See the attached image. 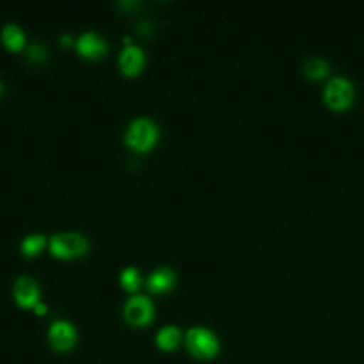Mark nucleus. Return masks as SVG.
Segmentation results:
<instances>
[{
    "label": "nucleus",
    "mask_w": 364,
    "mask_h": 364,
    "mask_svg": "<svg viewBox=\"0 0 364 364\" xmlns=\"http://www.w3.org/2000/svg\"><path fill=\"white\" fill-rule=\"evenodd\" d=\"M176 283V274L169 267H158L146 279V287L154 294L169 291Z\"/></svg>",
    "instance_id": "10"
},
{
    "label": "nucleus",
    "mask_w": 364,
    "mask_h": 364,
    "mask_svg": "<svg viewBox=\"0 0 364 364\" xmlns=\"http://www.w3.org/2000/svg\"><path fill=\"white\" fill-rule=\"evenodd\" d=\"M328 64L323 57H310L303 64V73L310 78H321L327 74Z\"/></svg>",
    "instance_id": "15"
},
{
    "label": "nucleus",
    "mask_w": 364,
    "mask_h": 364,
    "mask_svg": "<svg viewBox=\"0 0 364 364\" xmlns=\"http://www.w3.org/2000/svg\"><path fill=\"white\" fill-rule=\"evenodd\" d=\"M354 95V88L347 77L336 75L324 87V100L334 109L347 107Z\"/></svg>",
    "instance_id": "5"
},
{
    "label": "nucleus",
    "mask_w": 364,
    "mask_h": 364,
    "mask_svg": "<svg viewBox=\"0 0 364 364\" xmlns=\"http://www.w3.org/2000/svg\"><path fill=\"white\" fill-rule=\"evenodd\" d=\"M119 284L124 290L129 293H135L142 284V276L139 270L134 266L125 267L119 274Z\"/></svg>",
    "instance_id": "14"
},
{
    "label": "nucleus",
    "mask_w": 364,
    "mask_h": 364,
    "mask_svg": "<svg viewBox=\"0 0 364 364\" xmlns=\"http://www.w3.org/2000/svg\"><path fill=\"white\" fill-rule=\"evenodd\" d=\"M47 245V239L41 233H33L26 236L20 243V250L27 257H34L40 255Z\"/></svg>",
    "instance_id": "13"
},
{
    "label": "nucleus",
    "mask_w": 364,
    "mask_h": 364,
    "mask_svg": "<svg viewBox=\"0 0 364 364\" xmlns=\"http://www.w3.org/2000/svg\"><path fill=\"white\" fill-rule=\"evenodd\" d=\"M77 53L88 60H100L107 51V41L95 31H84L75 41Z\"/></svg>",
    "instance_id": "8"
},
{
    "label": "nucleus",
    "mask_w": 364,
    "mask_h": 364,
    "mask_svg": "<svg viewBox=\"0 0 364 364\" xmlns=\"http://www.w3.org/2000/svg\"><path fill=\"white\" fill-rule=\"evenodd\" d=\"M185 344L191 355L198 360H212L220 351V343L216 334L202 326L191 327L186 331Z\"/></svg>",
    "instance_id": "2"
},
{
    "label": "nucleus",
    "mask_w": 364,
    "mask_h": 364,
    "mask_svg": "<svg viewBox=\"0 0 364 364\" xmlns=\"http://www.w3.org/2000/svg\"><path fill=\"white\" fill-rule=\"evenodd\" d=\"M1 43L10 51H20L26 46L24 31L14 23H9L1 30Z\"/></svg>",
    "instance_id": "12"
},
{
    "label": "nucleus",
    "mask_w": 364,
    "mask_h": 364,
    "mask_svg": "<svg viewBox=\"0 0 364 364\" xmlns=\"http://www.w3.org/2000/svg\"><path fill=\"white\" fill-rule=\"evenodd\" d=\"M48 249L54 257L68 260L85 255L90 249V243L88 239L81 233L63 232L50 237Z\"/></svg>",
    "instance_id": "3"
},
{
    "label": "nucleus",
    "mask_w": 364,
    "mask_h": 364,
    "mask_svg": "<svg viewBox=\"0 0 364 364\" xmlns=\"http://www.w3.org/2000/svg\"><path fill=\"white\" fill-rule=\"evenodd\" d=\"M118 4L122 6V7H134V6H138L139 3L135 1V0H131V1H119Z\"/></svg>",
    "instance_id": "20"
},
{
    "label": "nucleus",
    "mask_w": 364,
    "mask_h": 364,
    "mask_svg": "<svg viewBox=\"0 0 364 364\" xmlns=\"http://www.w3.org/2000/svg\"><path fill=\"white\" fill-rule=\"evenodd\" d=\"M1 92H3V84H1V81H0V95H1Z\"/></svg>",
    "instance_id": "21"
},
{
    "label": "nucleus",
    "mask_w": 364,
    "mask_h": 364,
    "mask_svg": "<svg viewBox=\"0 0 364 364\" xmlns=\"http://www.w3.org/2000/svg\"><path fill=\"white\" fill-rule=\"evenodd\" d=\"M13 297L21 309H34L40 301V287L30 276H20L13 286Z\"/></svg>",
    "instance_id": "7"
},
{
    "label": "nucleus",
    "mask_w": 364,
    "mask_h": 364,
    "mask_svg": "<svg viewBox=\"0 0 364 364\" xmlns=\"http://www.w3.org/2000/svg\"><path fill=\"white\" fill-rule=\"evenodd\" d=\"M47 336L50 346L60 353H67L73 350L77 343V330L70 321L65 320L54 321L50 326Z\"/></svg>",
    "instance_id": "6"
},
{
    "label": "nucleus",
    "mask_w": 364,
    "mask_h": 364,
    "mask_svg": "<svg viewBox=\"0 0 364 364\" xmlns=\"http://www.w3.org/2000/svg\"><path fill=\"white\" fill-rule=\"evenodd\" d=\"M154 316L155 307L148 296L134 294L127 300L124 306V318L134 327L148 326L154 320Z\"/></svg>",
    "instance_id": "4"
},
{
    "label": "nucleus",
    "mask_w": 364,
    "mask_h": 364,
    "mask_svg": "<svg viewBox=\"0 0 364 364\" xmlns=\"http://www.w3.org/2000/svg\"><path fill=\"white\" fill-rule=\"evenodd\" d=\"M138 30L141 31V33H149L151 31V24L149 23H146V21H144V23H141L139 26H138Z\"/></svg>",
    "instance_id": "19"
},
{
    "label": "nucleus",
    "mask_w": 364,
    "mask_h": 364,
    "mask_svg": "<svg viewBox=\"0 0 364 364\" xmlns=\"http://www.w3.org/2000/svg\"><path fill=\"white\" fill-rule=\"evenodd\" d=\"M60 44H61L63 47H70V46H73V44H74L73 36L68 34V33L61 34V36H60Z\"/></svg>",
    "instance_id": "17"
},
{
    "label": "nucleus",
    "mask_w": 364,
    "mask_h": 364,
    "mask_svg": "<svg viewBox=\"0 0 364 364\" xmlns=\"http://www.w3.org/2000/svg\"><path fill=\"white\" fill-rule=\"evenodd\" d=\"M181 340H182V334L176 326H165L155 336L156 347L166 353L175 351L179 347Z\"/></svg>",
    "instance_id": "11"
},
{
    "label": "nucleus",
    "mask_w": 364,
    "mask_h": 364,
    "mask_svg": "<svg viewBox=\"0 0 364 364\" xmlns=\"http://www.w3.org/2000/svg\"><path fill=\"white\" fill-rule=\"evenodd\" d=\"M27 58L33 63H41L47 58L48 55V51L46 48V46L40 44V43H31L28 47H27Z\"/></svg>",
    "instance_id": "16"
},
{
    "label": "nucleus",
    "mask_w": 364,
    "mask_h": 364,
    "mask_svg": "<svg viewBox=\"0 0 364 364\" xmlns=\"http://www.w3.org/2000/svg\"><path fill=\"white\" fill-rule=\"evenodd\" d=\"M159 138L158 125L149 118H136L134 119L124 135L125 145L139 154L151 151Z\"/></svg>",
    "instance_id": "1"
},
{
    "label": "nucleus",
    "mask_w": 364,
    "mask_h": 364,
    "mask_svg": "<svg viewBox=\"0 0 364 364\" xmlns=\"http://www.w3.org/2000/svg\"><path fill=\"white\" fill-rule=\"evenodd\" d=\"M34 313L37 314V316H46L47 314V311H48V307H47V304L46 303H43L41 300L34 306Z\"/></svg>",
    "instance_id": "18"
},
{
    "label": "nucleus",
    "mask_w": 364,
    "mask_h": 364,
    "mask_svg": "<svg viewBox=\"0 0 364 364\" xmlns=\"http://www.w3.org/2000/svg\"><path fill=\"white\" fill-rule=\"evenodd\" d=\"M118 65L124 75L127 77L138 75L145 65V51L141 47L134 44L124 46L118 57Z\"/></svg>",
    "instance_id": "9"
}]
</instances>
